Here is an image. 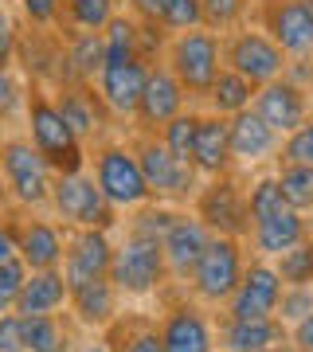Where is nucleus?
Listing matches in <instances>:
<instances>
[{
    "label": "nucleus",
    "mask_w": 313,
    "mask_h": 352,
    "mask_svg": "<svg viewBox=\"0 0 313 352\" xmlns=\"http://www.w3.org/2000/svg\"><path fill=\"white\" fill-rule=\"evenodd\" d=\"M24 133L28 141L39 149V157L51 164V173H78L87 168L90 153L87 145L71 133V126L63 122L59 106H55V94L39 87H28V106H24Z\"/></svg>",
    "instance_id": "nucleus-1"
},
{
    "label": "nucleus",
    "mask_w": 313,
    "mask_h": 352,
    "mask_svg": "<svg viewBox=\"0 0 313 352\" xmlns=\"http://www.w3.org/2000/svg\"><path fill=\"white\" fill-rule=\"evenodd\" d=\"M51 164L28 141V133L0 138V192L16 212H43L51 200Z\"/></svg>",
    "instance_id": "nucleus-2"
},
{
    "label": "nucleus",
    "mask_w": 313,
    "mask_h": 352,
    "mask_svg": "<svg viewBox=\"0 0 313 352\" xmlns=\"http://www.w3.org/2000/svg\"><path fill=\"white\" fill-rule=\"evenodd\" d=\"M161 63L180 78V87L188 90L192 102H204V94L212 90L215 75L224 71V36L212 28H188L176 32L164 43Z\"/></svg>",
    "instance_id": "nucleus-3"
},
{
    "label": "nucleus",
    "mask_w": 313,
    "mask_h": 352,
    "mask_svg": "<svg viewBox=\"0 0 313 352\" xmlns=\"http://www.w3.org/2000/svg\"><path fill=\"white\" fill-rule=\"evenodd\" d=\"M87 173L94 176V184L102 188V196L118 208V212H138L153 200L145 173H141L138 149L129 141H102L94 145L87 161Z\"/></svg>",
    "instance_id": "nucleus-4"
},
{
    "label": "nucleus",
    "mask_w": 313,
    "mask_h": 352,
    "mask_svg": "<svg viewBox=\"0 0 313 352\" xmlns=\"http://www.w3.org/2000/svg\"><path fill=\"white\" fill-rule=\"evenodd\" d=\"M47 208L67 231H83V227L114 231V227H118V208L102 196V188L94 184V176H90L87 168L55 176V180H51Z\"/></svg>",
    "instance_id": "nucleus-5"
},
{
    "label": "nucleus",
    "mask_w": 313,
    "mask_h": 352,
    "mask_svg": "<svg viewBox=\"0 0 313 352\" xmlns=\"http://www.w3.org/2000/svg\"><path fill=\"white\" fill-rule=\"evenodd\" d=\"M164 278H169V266H164L161 239L125 231V239L114 243L110 282L118 286V294H125V298H149V294L161 289Z\"/></svg>",
    "instance_id": "nucleus-6"
},
{
    "label": "nucleus",
    "mask_w": 313,
    "mask_h": 352,
    "mask_svg": "<svg viewBox=\"0 0 313 352\" xmlns=\"http://www.w3.org/2000/svg\"><path fill=\"white\" fill-rule=\"evenodd\" d=\"M138 161H141V173H145V184H149L153 200L161 204H192L196 200V192H200L204 176L192 168L188 161L173 157V153L164 149V141L157 133H138Z\"/></svg>",
    "instance_id": "nucleus-7"
},
{
    "label": "nucleus",
    "mask_w": 313,
    "mask_h": 352,
    "mask_svg": "<svg viewBox=\"0 0 313 352\" xmlns=\"http://www.w3.org/2000/svg\"><path fill=\"white\" fill-rule=\"evenodd\" d=\"M247 270V254H243V239L231 235H212L204 247L200 263L188 278V286L196 294L200 305H227V298L235 294L239 278Z\"/></svg>",
    "instance_id": "nucleus-8"
},
{
    "label": "nucleus",
    "mask_w": 313,
    "mask_h": 352,
    "mask_svg": "<svg viewBox=\"0 0 313 352\" xmlns=\"http://www.w3.org/2000/svg\"><path fill=\"white\" fill-rule=\"evenodd\" d=\"M224 67L239 71L255 87H266V82L290 75V55L263 28H235L224 36Z\"/></svg>",
    "instance_id": "nucleus-9"
},
{
    "label": "nucleus",
    "mask_w": 313,
    "mask_h": 352,
    "mask_svg": "<svg viewBox=\"0 0 313 352\" xmlns=\"http://www.w3.org/2000/svg\"><path fill=\"white\" fill-rule=\"evenodd\" d=\"M192 212L212 235H231V239H247L250 235V215H247V188H239L235 176H215L204 180Z\"/></svg>",
    "instance_id": "nucleus-10"
},
{
    "label": "nucleus",
    "mask_w": 313,
    "mask_h": 352,
    "mask_svg": "<svg viewBox=\"0 0 313 352\" xmlns=\"http://www.w3.org/2000/svg\"><path fill=\"white\" fill-rule=\"evenodd\" d=\"M16 71L24 75L28 87H39V90L67 87V51H63V32H55V28H20Z\"/></svg>",
    "instance_id": "nucleus-11"
},
{
    "label": "nucleus",
    "mask_w": 313,
    "mask_h": 352,
    "mask_svg": "<svg viewBox=\"0 0 313 352\" xmlns=\"http://www.w3.org/2000/svg\"><path fill=\"white\" fill-rule=\"evenodd\" d=\"M278 298H282V278H278L274 263L270 258H250L224 309L231 321H263V317H274Z\"/></svg>",
    "instance_id": "nucleus-12"
},
{
    "label": "nucleus",
    "mask_w": 313,
    "mask_h": 352,
    "mask_svg": "<svg viewBox=\"0 0 313 352\" xmlns=\"http://www.w3.org/2000/svg\"><path fill=\"white\" fill-rule=\"evenodd\" d=\"M263 32L286 51L290 59L313 55V4L310 0H263L259 8Z\"/></svg>",
    "instance_id": "nucleus-13"
},
{
    "label": "nucleus",
    "mask_w": 313,
    "mask_h": 352,
    "mask_svg": "<svg viewBox=\"0 0 313 352\" xmlns=\"http://www.w3.org/2000/svg\"><path fill=\"white\" fill-rule=\"evenodd\" d=\"M188 106H192V98L180 87V78L164 63H153L149 78H145V90H141L138 113H133V129L138 133H161L164 122H173L176 113H184Z\"/></svg>",
    "instance_id": "nucleus-14"
},
{
    "label": "nucleus",
    "mask_w": 313,
    "mask_h": 352,
    "mask_svg": "<svg viewBox=\"0 0 313 352\" xmlns=\"http://www.w3.org/2000/svg\"><path fill=\"white\" fill-rule=\"evenodd\" d=\"M149 59H122V63H102L98 78H94V90L98 98L106 102L114 122H133L138 113V102H141V90H145V78H149Z\"/></svg>",
    "instance_id": "nucleus-15"
},
{
    "label": "nucleus",
    "mask_w": 313,
    "mask_h": 352,
    "mask_svg": "<svg viewBox=\"0 0 313 352\" xmlns=\"http://www.w3.org/2000/svg\"><path fill=\"white\" fill-rule=\"evenodd\" d=\"M16 254L28 270H55L67 254V227L39 212H24L16 219Z\"/></svg>",
    "instance_id": "nucleus-16"
},
{
    "label": "nucleus",
    "mask_w": 313,
    "mask_h": 352,
    "mask_svg": "<svg viewBox=\"0 0 313 352\" xmlns=\"http://www.w3.org/2000/svg\"><path fill=\"white\" fill-rule=\"evenodd\" d=\"M51 94H55V106H59L63 122L71 126V133L83 145H102L106 141V126H110L114 118L90 82H71V87H59V90H51Z\"/></svg>",
    "instance_id": "nucleus-17"
},
{
    "label": "nucleus",
    "mask_w": 313,
    "mask_h": 352,
    "mask_svg": "<svg viewBox=\"0 0 313 352\" xmlns=\"http://www.w3.org/2000/svg\"><path fill=\"white\" fill-rule=\"evenodd\" d=\"M114 263V239L102 227H83V231H67V254H63V278L67 286L90 282V278H106Z\"/></svg>",
    "instance_id": "nucleus-18"
},
{
    "label": "nucleus",
    "mask_w": 313,
    "mask_h": 352,
    "mask_svg": "<svg viewBox=\"0 0 313 352\" xmlns=\"http://www.w3.org/2000/svg\"><path fill=\"white\" fill-rule=\"evenodd\" d=\"M250 110L259 113L274 133L286 138L290 129H298L301 122L310 118V94H305V87H298L290 75H282V78H274V82H266V87L255 90Z\"/></svg>",
    "instance_id": "nucleus-19"
},
{
    "label": "nucleus",
    "mask_w": 313,
    "mask_h": 352,
    "mask_svg": "<svg viewBox=\"0 0 313 352\" xmlns=\"http://www.w3.org/2000/svg\"><path fill=\"white\" fill-rule=\"evenodd\" d=\"M208 239H212V231L196 219V212H176L173 227L164 231V239H161L169 278L188 282V278H192V270H196V263H200L204 247H208Z\"/></svg>",
    "instance_id": "nucleus-20"
},
{
    "label": "nucleus",
    "mask_w": 313,
    "mask_h": 352,
    "mask_svg": "<svg viewBox=\"0 0 313 352\" xmlns=\"http://www.w3.org/2000/svg\"><path fill=\"white\" fill-rule=\"evenodd\" d=\"M161 344L164 352H215V329L196 302H180L161 317Z\"/></svg>",
    "instance_id": "nucleus-21"
},
{
    "label": "nucleus",
    "mask_w": 313,
    "mask_h": 352,
    "mask_svg": "<svg viewBox=\"0 0 313 352\" xmlns=\"http://www.w3.org/2000/svg\"><path fill=\"white\" fill-rule=\"evenodd\" d=\"M227 133H231V157L243 168H259V164L274 161L278 145H282V133H274L255 110L227 118Z\"/></svg>",
    "instance_id": "nucleus-22"
},
{
    "label": "nucleus",
    "mask_w": 313,
    "mask_h": 352,
    "mask_svg": "<svg viewBox=\"0 0 313 352\" xmlns=\"http://www.w3.org/2000/svg\"><path fill=\"white\" fill-rule=\"evenodd\" d=\"M247 239H250V247H255L259 258H278L282 251L298 247L301 239H310V219L286 204L282 212L266 215V219H259V223H250Z\"/></svg>",
    "instance_id": "nucleus-23"
},
{
    "label": "nucleus",
    "mask_w": 313,
    "mask_h": 352,
    "mask_svg": "<svg viewBox=\"0 0 313 352\" xmlns=\"http://www.w3.org/2000/svg\"><path fill=\"white\" fill-rule=\"evenodd\" d=\"M192 168H196L204 180L227 176L231 168H235V157H231V133H227V118L200 113V129H196V145H192Z\"/></svg>",
    "instance_id": "nucleus-24"
},
{
    "label": "nucleus",
    "mask_w": 313,
    "mask_h": 352,
    "mask_svg": "<svg viewBox=\"0 0 313 352\" xmlns=\"http://www.w3.org/2000/svg\"><path fill=\"white\" fill-rule=\"evenodd\" d=\"M118 286L110 282V274L106 278H90V282H78V286H71V314H75L78 325L87 329H106L118 321Z\"/></svg>",
    "instance_id": "nucleus-25"
},
{
    "label": "nucleus",
    "mask_w": 313,
    "mask_h": 352,
    "mask_svg": "<svg viewBox=\"0 0 313 352\" xmlns=\"http://www.w3.org/2000/svg\"><path fill=\"white\" fill-rule=\"evenodd\" d=\"M71 302V286L63 278V266L55 270H28V282L20 289L16 314L20 317H43V314H63Z\"/></svg>",
    "instance_id": "nucleus-26"
},
{
    "label": "nucleus",
    "mask_w": 313,
    "mask_h": 352,
    "mask_svg": "<svg viewBox=\"0 0 313 352\" xmlns=\"http://www.w3.org/2000/svg\"><path fill=\"white\" fill-rule=\"evenodd\" d=\"M286 337H290V329L278 317H263V321H231L227 317L219 325L215 344L224 352H266V349L286 344Z\"/></svg>",
    "instance_id": "nucleus-27"
},
{
    "label": "nucleus",
    "mask_w": 313,
    "mask_h": 352,
    "mask_svg": "<svg viewBox=\"0 0 313 352\" xmlns=\"http://www.w3.org/2000/svg\"><path fill=\"white\" fill-rule=\"evenodd\" d=\"M63 51H67V87L71 82H90L98 78L102 63H106V39L102 32H67L63 36Z\"/></svg>",
    "instance_id": "nucleus-28"
},
{
    "label": "nucleus",
    "mask_w": 313,
    "mask_h": 352,
    "mask_svg": "<svg viewBox=\"0 0 313 352\" xmlns=\"http://www.w3.org/2000/svg\"><path fill=\"white\" fill-rule=\"evenodd\" d=\"M255 82L250 78H243L239 71H231V67H224L219 75H215L212 90L204 94V106H208V113H215V118H235V113L250 110V102H255Z\"/></svg>",
    "instance_id": "nucleus-29"
},
{
    "label": "nucleus",
    "mask_w": 313,
    "mask_h": 352,
    "mask_svg": "<svg viewBox=\"0 0 313 352\" xmlns=\"http://www.w3.org/2000/svg\"><path fill=\"white\" fill-rule=\"evenodd\" d=\"M122 0H63V24L59 32H106L114 16L122 12L118 8Z\"/></svg>",
    "instance_id": "nucleus-30"
},
{
    "label": "nucleus",
    "mask_w": 313,
    "mask_h": 352,
    "mask_svg": "<svg viewBox=\"0 0 313 352\" xmlns=\"http://www.w3.org/2000/svg\"><path fill=\"white\" fill-rule=\"evenodd\" d=\"M71 349V333L59 314L43 317H24V352H67Z\"/></svg>",
    "instance_id": "nucleus-31"
},
{
    "label": "nucleus",
    "mask_w": 313,
    "mask_h": 352,
    "mask_svg": "<svg viewBox=\"0 0 313 352\" xmlns=\"http://www.w3.org/2000/svg\"><path fill=\"white\" fill-rule=\"evenodd\" d=\"M102 39H106V63L133 59V55H141V20H133L129 12H118L106 24Z\"/></svg>",
    "instance_id": "nucleus-32"
},
{
    "label": "nucleus",
    "mask_w": 313,
    "mask_h": 352,
    "mask_svg": "<svg viewBox=\"0 0 313 352\" xmlns=\"http://www.w3.org/2000/svg\"><path fill=\"white\" fill-rule=\"evenodd\" d=\"M274 180L282 188V200L294 212H301V215L313 212V164H278Z\"/></svg>",
    "instance_id": "nucleus-33"
},
{
    "label": "nucleus",
    "mask_w": 313,
    "mask_h": 352,
    "mask_svg": "<svg viewBox=\"0 0 313 352\" xmlns=\"http://www.w3.org/2000/svg\"><path fill=\"white\" fill-rule=\"evenodd\" d=\"M196 129H200V110H192V106H188L184 113H176L173 122H164L157 138L164 141V149L173 153V157H180V161L192 164V145H196Z\"/></svg>",
    "instance_id": "nucleus-34"
},
{
    "label": "nucleus",
    "mask_w": 313,
    "mask_h": 352,
    "mask_svg": "<svg viewBox=\"0 0 313 352\" xmlns=\"http://www.w3.org/2000/svg\"><path fill=\"white\" fill-rule=\"evenodd\" d=\"M282 278V286H313V235L301 239L298 247L282 251L278 258H270Z\"/></svg>",
    "instance_id": "nucleus-35"
},
{
    "label": "nucleus",
    "mask_w": 313,
    "mask_h": 352,
    "mask_svg": "<svg viewBox=\"0 0 313 352\" xmlns=\"http://www.w3.org/2000/svg\"><path fill=\"white\" fill-rule=\"evenodd\" d=\"M250 4H255V0H200L204 28H212L219 36H224V32H235V28H243Z\"/></svg>",
    "instance_id": "nucleus-36"
},
{
    "label": "nucleus",
    "mask_w": 313,
    "mask_h": 352,
    "mask_svg": "<svg viewBox=\"0 0 313 352\" xmlns=\"http://www.w3.org/2000/svg\"><path fill=\"white\" fill-rule=\"evenodd\" d=\"M24 106H28L24 75H20L16 67L0 71V126H16V122H24Z\"/></svg>",
    "instance_id": "nucleus-37"
},
{
    "label": "nucleus",
    "mask_w": 313,
    "mask_h": 352,
    "mask_svg": "<svg viewBox=\"0 0 313 352\" xmlns=\"http://www.w3.org/2000/svg\"><path fill=\"white\" fill-rule=\"evenodd\" d=\"M157 24H161L169 36L188 32V28H204L200 0H157Z\"/></svg>",
    "instance_id": "nucleus-38"
},
{
    "label": "nucleus",
    "mask_w": 313,
    "mask_h": 352,
    "mask_svg": "<svg viewBox=\"0 0 313 352\" xmlns=\"http://www.w3.org/2000/svg\"><path fill=\"white\" fill-rule=\"evenodd\" d=\"M282 208H286V200H282V188H278L274 173L259 176V180L247 188V215H250V223H259V219L282 212Z\"/></svg>",
    "instance_id": "nucleus-39"
},
{
    "label": "nucleus",
    "mask_w": 313,
    "mask_h": 352,
    "mask_svg": "<svg viewBox=\"0 0 313 352\" xmlns=\"http://www.w3.org/2000/svg\"><path fill=\"white\" fill-rule=\"evenodd\" d=\"M176 212H180V208H173V204L149 200L145 208H138V212H133V219H129V231H138V235H149V239H164V231L173 227Z\"/></svg>",
    "instance_id": "nucleus-40"
},
{
    "label": "nucleus",
    "mask_w": 313,
    "mask_h": 352,
    "mask_svg": "<svg viewBox=\"0 0 313 352\" xmlns=\"http://www.w3.org/2000/svg\"><path fill=\"white\" fill-rule=\"evenodd\" d=\"M274 164H313V113L298 129H290L286 138H282Z\"/></svg>",
    "instance_id": "nucleus-41"
},
{
    "label": "nucleus",
    "mask_w": 313,
    "mask_h": 352,
    "mask_svg": "<svg viewBox=\"0 0 313 352\" xmlns=\"http://www.w3.org/2000/svg\"><path fill=\"white\" fill-rule=\"evenodd\" d=\"M20 20L28 28H55L59 32L63 24V0H12Z\"/></svg>",
    "instance_id": "nucleus-42"
},
{
    "label": "nucleus",
    "mask_w": 313,
    "mask_h": 352,
    "mask_svg": "<svg viewBox=\"0 0 313 352\" xmlns=\"http://www.w3.org/2000/svg\"><path fill=\"white\" fill-rule=\"evenodd\" d=\"M24 282H28V266L20 258H4L0 263V314H16Z\"/></svg>",
    "instance_id": "nucleus-43"
},
{
    "label": "nucleus",
    "mask_w": 313,
    "mask_h": 352,
    "mask_svg": "<svg viewBox=\"0 0 313 352\" xmlns=\"http://www.w3.org/2000/svg\"><path fill=\"white\" fill-rule=\"evenodd\" d=\"M305 314H313V286H282V298H278V309H274L278 321L290 329Z\"/></svg>",
    "instance_id": "nucleus-44"
},
{
    "label": "nucleus",
    "mask_w": 313,
    "mask_h": 352,
    "mask_svg": "<svg viewBox=\"0 0 313 352\" xmlns=\"http://www.w3.org/2000/svg\"><path fill=\"white\" fill-rule=\"evenodd\" d=\"M16 47H20V24L8 4H0V71L16 67Z\"/></svg>",
    "instance_id": "nucleus-45"
},
{
    "label": "nucleus",
    "mask_w": 313,
    "mask_h": 352,
    "mask_svg": "<svg viewBox=\"0 0 313 352\" xmlns=\"http://www.w3.org/2000/svg\"><path fill=\"white\" fill-rule=\"evenodd\" d=\"M0 352H24V317L0 314Z\"/></svg>",
    "instance_id": "nucleus-46"
},
{
    "label": "nucleus",
    "mask_w": 313,
    "mask_h": 352,
    "mask_svg": "<svg viewBox=\"0 0 313 352\" xmlns=\"http://www.w3.org/2000/svg\"><path fill=\"white\" fill-rule=\"evenodd\" d=\"M122 352H164L161 344V333H157V325H138L133 333H125V344Z\"/></svg>",
    "instance_id": "nucleus-47"
},
{
    "label": "nucleus",
    "mask_w": 313,
    "mask_h": 352,
    "mask_svg": "<svg viewBox=\"0 0 313 352\" xmlns=\"http://www.w3.org/2000/svg\"><path fill=\"white\" fill-rule=\"evenodd\" d=\"M286 340H290L298 352H313V314H305L301 321H294Z\"/></svg>",
    "instance_id": "nucleus-48"
},
{
    "label": "nucleus",
    "mask_w": 313,
    "mask_h": 352,
    "mask_svg": "<svg viewBox=\"0 0 313 352\" xmlns=\"http://www.w3.org/2000/svg\"><path fill=\"white\" fill-rule=\"evenodd\" d=\"M4 258H20L16 254V219L12 215H0V263Z\"/></svg>",
    "instance_id": "nucleus-49"
},
{
    "label": "nucleus",
    "mask_w": 313,
    "mask_h": 352,
    "mask_svg": "<svg viewBox=\"0 0 313 352\" xmlns=\"http://www.w3.org/2000/svg\"><path fill=\"white\" fill-rule=\"evenodd\" d=\"M125 12L133 20H141V24H157V0H125Z\"/></svg>",
    "instance_id": "nucleus-50"
},
{
    "label": "nucleus",
    "mask_w": 313,
    "mask_h": 352,
    "mask_svg": "<svg viewBox=\"0 0 313 352\" xmlns=\"http://www.w3.org/2000/svg\"><path fill=\"white\" fill-rule=\"evenodd\" d=\"M78 352H114V349L106 344V340H90V344H83Z\"/></svg>",
    "instance_id": "nucleus-51"
},
{
    "label": "nucleus",
    "mask_w": 313,
    "mask_h": 352,
    "mask_svg": "<svg viewBox=\"0 0 313 352\" xmlns=\"http://www.w3.org/2000/svg\"><path fill=\"white\" fill-rule=\"evenodd\" d=\"M4 204H8V200H4V192H0V215H4Z\"/></svg>",
    "instance_id": "nucleus-52"
},
{
    "label": "nucleus",
    "mask_w": 313,
    "mask_h": 352,
    "mask_svg": "<svg viewBox=\"0 0 313 352\" xmlns=\"http://www.w3.org/2000/svg\"><path fill=\"white\" fill-rule=\"evenodd\" d=\"M266 352H286V344H278V349H266Z\"/></svg>",
    "instance_id": "nucleus-53"
},
{
    "label": "nucleus",
    "mask_w": 313,
    "mask_h": 352,
    "mask_svg": "<svg viewBox=\"0 0 313 352\" xmlns=\"http://www.w3.org/2000/svg\"><path fill=\"white\" fill-rule=\"evenodd\" d=\"M286 352H298V349H294V344H290V340H286Z\"/></svg>",
    "instance_id": "nucleus-54"
},
{
    "label": "nucleus",
    "mask_w": 313,
    "mask_h": 352,
    "mask_svg": "<svg viewBox=\"0 0 313 352\" xmlns=\"http://www.w3.org/2000/svg\"><path fill=\"white\" fill-rule=\"evenodd\" d=\"M219 352H224V349H219Z\"/></svg>",
    "instance_id": "nucleus-55"
}]
</instances>
